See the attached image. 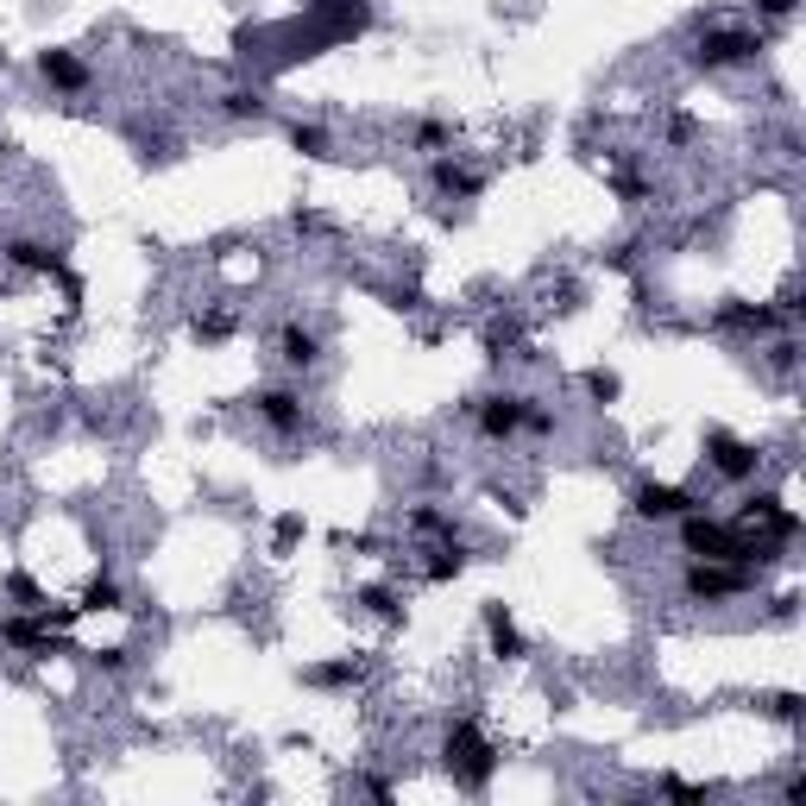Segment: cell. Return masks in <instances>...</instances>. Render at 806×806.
Returning a JSON list of instances; mask_svg holds the SVG:
<instances>
[{"label":"cell","mask_w":806,"mask_h":806,"mask_svg":"<svg viewBox=\"0 0 806 806\" xmlns=\"http://www.w3.org/2000/svg\"><path fill=\"white\" fill-rule=\"evenodd\" d=\"M473 423H479L485 441H510V435H523V428H554V416L536 410L529 398H517V391H498V398L473 403Z\"/></svg>","instance_id":"obj_1"},{"label":"cell","mask_w":806,"mask_h":806,"mask_svg":"<svg viewBox=\"0 0 806 806\" xmlns=\"http://www.w3.org/2000/svg\"><path fill=\"white\" fill-rule=\"evenodd\" d=\"M750 57H762V38H756V32H737V25L705 32L700 50H693V64H700V70H737V64H750Z\"/></svg>","instance_id":"obj_2"},{"label":"cell","mask_w":806,"mask_h":806,"mask_svg":"<svg viewBox=\"0 0 806 806\" xmlns=\"http://www.w3.org/2000/svg\"><path fill=\"white\" fill-rule=\"evenodd\" d=\"M252 416L272 428L277 441H290V435H302V391H290V384H265V391H252Z\"/></svg>","instance_id":"obj_3"},{"label":"cell","mask_w":806,"mask_h":806,"mask_svg":"<svg viewBox=\"0 0 806 806\" xmlns=\"http://www.w3.org/2000/svg\"><path fill=\"white\" fill-rule=\"evenodd\" d=\"M630 510H636V517H643V523H680V517H687V510H700V498H693V492H680V485H636V492H630Z\"/></svg>","instance_id":"obj_4"},{"label":"cell","mask_w":806,"mask_h":806,"mask_svg":"<svg viewBox=\"0 0 806 806\" xmlns=\"http://www.w3.org/2000/svg\"><path fill=\"white\" fill-rule=\"evenodd\" d=\"M448 769L467 781V787H479V781H485V769H492V750L479 744L473 725H453V730H448Z\"/></svg>","instance_id":"obj_5"},{"label":"cell","mask_w":806,"mask_h":806,"mask_svg":"<svg viewBox=\"0 0 806 806\" xmlns=\"http://www.w3.org/2000/svg\"><path fill=\"white\" fill-rule=\"evenodd\" d=\"M705 460H712V473L730 479V485H744V479L762 467V453H756L750 441H737V435H712V441H705Z\"/></svg>","instance_id":"obj_6"},{"label":"cell","mask_w":806,"mask_h":806,"mask_svg":"<svg viewBox=\"0 0 806 806\" xmlns=\"http://www.w3.org/2000/svg\"><path fill=\"white\" fill-rule=\"evenodd\" d=\"M277 359L290 366V372H309V366H322V334L315 327L290 322L284 334H277Z\"/></svg>","instance_id":"obj_7"},{"label":"cell","mask_w":806,"mask_h":806,"mask_svg":"<svg viewBox=\"0 0 806 806\" xmlns=\"http://www.w3.org/2000/svg\"><path fill=\"white\" fill-rule=\"evenodd\" d=\"M38 76H45L50 89H64V95H82V89H89V64H82L76 50H45V57H38Z\"/></svg>","instance_id":"obj_8"},{"label":"cell","mask_w":806,"mask_h":806,"mask_svg":"<svg viewBox=\"0 0 806 806\" xmlns=\"http://www.w3.org/2000/svg\"><path fill=\"white\" fill-rule=\"evenodd\" d=\"M0 258H7L13 272H38V277H57V272H64V258H57L45 240H7V246H0Z\"/></svg>","instance_id":"obj_9"},{"label":"cell","mask_w":806,"mask_h":806,"mask_svg":"<svg viewBox=\"0 0 806 806\" xmlns=\"http://www.w3.org/2000/svg\"><path fill=\"white\" fill-rule=\"evenodd\" d=\"M435 189L441 196H479V176L467 164H453V158H435Z\"/></svg>","instance_id":"obj_10"},{"label":"cell","mask_w":806,"mask_h":806,"mask_svg":"<svg viewBox=\"0 0 806 806\" xmlns=\"http://www.w3.org/2000/svg\"><path fill=\"white\" fill-rule=\"evenodd\" d=\"M221 114L227 120H265V95L258 89H233V95H221Z\"/></svg>","instance_id":"obj_11"},{"label":"cell","mask_w":806,"mask_h":806,"mask_svg":"<svg viewBox=\"0 0 806 806\" xmlns=\"http://www.w3.org/2000/svg\"><path fill=\"white\" fill-rule=\"evenodd\" d=\"M485 624H492V643H498V655H517V649H523V643H517V630H510V618H504L498 604L485 611Z\"/></svg>","instance_id":"obj_12"},{"label":"cell","mask_w":806,"mask_h":806,"mask_svg":"<svg viewBox=\"0 0 806 806\" xmlns=\"http://www.w3.org/2000/svg\"><path fill=\"white\" fill-rule=\"evenodd\" d=\"M410 523L423 529V536H453V523L435 510V504H416V510H410Z\"/></svg>","instance_id":"obj_13"},{"label":"cell","mask_w":806,"mask_h":806,"mask_svg":"<svg viewBox=\"0 0 806 806\" xmlns=\"http://www.w3.org/2000/svg\"><path fill=\"white\" fill-rule=\"evenodd\" d=\"M290 146L309 151V158H327V133H322V126H297V133H290Z\"/></svg>","instance_id":"obj_14"},{"label":"cell","mask_w":806,"mask_h":806,"mask_svg":"<svg viewBox=\"0 0 806 806\" xmlns=\"http://www.w3.org/2000/svg\"><path fill=\"white\" fill-rule=\"evenodd\" d=\"M82 604H89V611H114V604H120V586H114V579H95Z\"/></svg>","instance_id":"obj_15"},{"label":"cell","mask_w":806,"mask_h":806,"mask_svg":"<svg viewBox=\"0 0 806 806\" xmlns=\"http://www.w3.org/2000/svg\"><path fill=\"white\" fill-rule=\"evenodd\" d=\"M448 139H453V133L441 120H423V126H416V146H423V151H441Z\"/></svg>","instance_id":"obj_16"}]
</instances>
